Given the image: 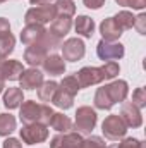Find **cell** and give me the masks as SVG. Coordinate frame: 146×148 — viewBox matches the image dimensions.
Masks as SVG:
<instances>
[{
    "label": "cell",
    "mask_w": 146,
    "mask_h": 148,
    "mask_svg": "<svg viewBox=\"0 0 146 148\" xmlns=\"http://www.w3.org/2000/svg\"><path fill=\"white\" fill-rule=\"evenodd\" d=\"M127 93H129V86L124 79L112 81L96 90L95 107L100 110H110L115 103H122L127 98Z\"/></svg>",
    "instance_id": "cell-1"
},
{
    "label": "cell",
    "mask_w": 146,
    "mask_h": 148,
    "mask_svg": "<svg viewBox=\"0 0 146 148\" xmlns=\"http://www.w3.org/2000/svg\"><path fill=\"white\" fill-rule=\"evenodd\" d=\"M57 17V12H55V7L46 3V5H36V7H31L26 14H24V21L26 24H46L50 21H53Z\"/></svg>",
    "instance_id": "cell-2"
},
{
    "label": "cell",
    "mask_w": 146,
    "mask_h": 148,
    "mask_svg": "<svg viewBox=\"0 0 146 148\" xmlns=\"http://www.w3.org/2000/svg\"><path fill=\"white\" fill-rule=\"evenodd\" d=\"M102 131H103L105 138H108L112 141H119V140H122V138L126 136L127 126H126V122L120 119V115L112 114V115H108V117L103 121Z\"/></svg>",
    "instance_id": "cell-3"
},
{
    "label": "cell",
    "mask_w": 146,
    "mask_h": 148,
    "mask_svg": "<svg viewBox=\"0 0 146 148\" xmlns=\"http://www.w3.org/2000/svg\"><path fill=\"white\" fill-rule=\"evenodd\" d=\"M19 134L26 145H38L48 138V129L45 124L33 122V124H24L23 129H19Z\"/></svg>",
    "instance_id": "cell-4"
},
{
    "label": "cell",
    "mask_w": 146,
    "mask_h": 148,
    "mask_svg": "<svg viewBox=\"0 0 146 148\" xmlns=\"http://www.w3.org/2000/svg\"><path fill=\"white\" fill-rule=\"evenodd\" d=\"M96 121H98L96 112L93 110L91 107H88V105L79 107L77 112H76V129L84 133V134H89L95 129Z\"/></svg>",
    "instance_id": "cell-5"
},
{
    "label": "cell",
    "mask_w": 146,
    "mask_h": 148,
    "mask_svg": "<svg viewBox=\"0 0 146 148\" xmlns=\"http://www.w3.org/2000/svg\"><path fill=\"white\" fill-rule=\"evenodd\" d=\"M126 53V48L122 43H115V41H105L100 40L96 45V55L100 57V60H119L122 59Z\"/></svg>",
    "instance_id": "cell-6"
},
{
    "label": "cell",
    "mask_w": 146,
    "mask_h": 148,
    "mask_svg": "<svg viewBox=\"0 0 146 148\" xmlns=\"http://www.w3.org/2000/svg\"><path fill=\"white\" fill-rule=\"evenodd\" d=\"M60 48H62V59L69 60V62L81 60L86 53V47H84L83 40H79V38H69L67 41H64V45H60Z\"/></svg>",
    "instance_id": "cell-7"
},
{
    "label": "cell",
    "mask_w": 146,
    "mask_h": 148,
    "mask_svg": "<svg viewBox=\"0 0 146 148\" xmlns=\"http://www.w3.org/2000/svg\"><path fill=\"white\" fill-rule=\"evenodd\" d=\"M120 119L126 122L127 127H139L143 124V115H141V109H138L132 102H122L120 107Z\"/></svg>",
    "instance_id": "cell-8"
},
{
    "label": "cell",
    "mask_w": 146,
    "mask_h": 148,
    "mask_svg": "<svg viewBox=\"0 0 146 148\" xmlns=\"http://www.w3.org/2000/svg\"><path fill=\"white\" fill-rule=\"evenodd\" d=\"M83 143V138L77 131H69V133H60L52 138L50 148H79Z\"/></svg>",
    "instance_id": "cell-9"
},
{
    "label": "cell",
    "mask_w": 146,
    "mask_h": 148,
    "mask_svg": "<svg viewBox=\"0 0 146 148\" xmlns=\"http://www.w3.org/2000/svg\"><path fill=\"white\" fill-rule=\"evenodd\" d=\"M76 77H77V83L81 88H88V86H93V84L105 81L100 67H83L79 73H76Z\"/></svg>",
    "instance_id": "cell-10"
},
{
    "label": "cell",
    "mask_w": 146,
    "mask_h": 148,
    "mask_svg": "<svg viewBox=\"0 0 146 148\" xmlns=\"http://www.w3.org/2000/svg\"><path fill=\"white\" fill-rule=\"evenodd\" d=\"M41 109H43V105L36 103L35 100H26V102H23L21 112H19V117H21L23 124L40 122V119H41Z\"/></svg>",
    "instance_id": "cell-11"
},
{
    "label": "cell",
    "mask_w": 146,
    "mask_h": 148,
    "mask_svg": "<svg viewBox=\"0 0 146 148\" xmlns=\"http://www.w3.org/2000/svg\"><path fill=\"white\" fill-rule=\"evenodd\" d=\"M19 81H21V88L23 90H36L43 83V73L38 71V67L26 69V71H23Z\"/></svg>",
    "instance_id": "cell-12"
},
{
    "label": "cell",
    "mask_w": 146,
    "mask_h": 148,
    "mask_svg": "<svg viewBox=\"0 0 146 148\" xmlns=\"http://www.w3.org/2000/svg\"><path fill=\"white\" fill-rule=\"evenodd\" d=\"M24 71L23 64L19 60H3L0 59V76L9 81H17Z\"/></svg>",
    "instance_id": "cell-13"
},
{
    "label": "cell",
    "mask_w": 146,
    "mask_h": 148,
    "mask_svg": "<svg viewBox=\"0 0 146 148\" xmlns=\"http://www.w3.org/2000/svg\"><path fill=\"white\" fill-rule=\"evenodd\" d=\"M46 55H48V50H46V48H43L40 43H33V45H29V47L26 48V52H24V60H26L31 67H38V66L43 64V60L46 59Z\"/></svg>",
    "instance_id": "cell-14"
},
{
    "label": "cell",
    "mask_w": 146,
    "mask_h": 148,
    "mask_svg": "<svg viewBox=\"0 0 146 148\" xmlns=\"http://www.w3.org/2000/svg\"><path fill=\"white\" fill-rule=\"evenodd\" d=\"M41 66H43V71L50 76H62L65 73V60L57 53L46 55V59L43 60Z\"/></svg>",
    "instance_id": "cell-15"
},
{
    "label": "cell",
    "mask_w": 146,
    "mask_h": 148,
    "mask_svg": "<svg viewBox=\"0 0 146 148\" xmlns=\"http://www.w3.org/2000/svg\"><path fill=\"white\" fill-rule=\"evenodd\" d=\"M45 33H46V29L41 24H26V28H23V31H21V41L29 47L33 43H38Z\"/></svg>",
    "instance_id": "cell-16"
},
{
    "label": "cell",
    "mask_w": 146,
    "mask_h": 148,
    "mask_svg": "<svg viewBox=\"0 0 146 148\" xmlns=\"http://www.w3.org/2000/svg\"><path fill=\"white\" fill-rule=\"evenodd\" d=\"M100 33H102V40H105V41H115V40H119L122 36V31L119 29V26L113 23L112 17H107V19L102 21Z\"/></svg>",
    "instance_id": "cell-17"
},
{
    "label": "cell",
    "mask_w": 146,
    "mask_h": 148,
    "mask_svg": "<svg viewBox=\"0 0 146 148\" xmlns=\"http://www.w3.org/2000/svg\"><path fill=\"white\" fill-rule=\"evenodd\" d=\"M71 28H72L71 17H55L52 21V26H50V31L48 33L53 35L55 38H59V40H62V38L71 31Z\"/></svg>",
    "instance_id": "cell-18"
},
{
    "label": "cell",
    "mask_w": 146,
    "mask_h": 148,
    "mask_svg": "<svg viewBox=\"0 0 146 148\" xmlns=\"http://www.w3.org/2000/svg\"><path fill=\"white\" fill-rule=\"evenodd\" d=\"M74 28H76L77 35H81L84 38H91L93 33H95V21L89 16H77L76 23H74Z\"/></svg>",
    "instance_id": "cell-19"
},
{
    "label": "cell",
    "mask_w": 146,
    "mask_h": 148,
    "mask_svg": "<svg viewBox=\"0 0 146 148\" xmlns=\"http://www.w3.org/2000/svg\"><path fill=\"white\" fill-rule=\"evenodd\" d=\"M24 102V95L21 88H7L5 95H3V105L7 109H17L21 107V103Z\"/></svg>",
    "instance_id": "cell-20"
},
{
    "label": "cell",
    "mask_w": 146,
    "mask_h": 148,
    "mask_svg": "<svg viewBox=\"0 0 146 148\" xmlns=\"http://www.w3.org/2000/svg\"><path fill=\"white\" fill-rule=\"evenodd\" d=\"M48 126H52V129H55L59 133H69V131H72V127H74L72 121L67 115H64V114H53L50 122H48Z\"/></svg>",
    "instance_id": "cell-21"
},
{
    "label": "cell",
    "mask_w": 146,
    "mask_h": 148,
    "mask_svg": "<svg viewBox=\"0 0 146 148\" xmlns=\"http://www.w3.org/2000/svg\"><path fill=\"white\" fill-rule=\"evenodd\" d=\"M57 90H59V83H55V81H43L41 86L38 88V97L45 103L52 102L53 97H55V93H57Z\"/></svg>",
    "instance_id": "cell-22"
},
{
    "label": "cell",
    "mask_w": 146,
    "mask_h": 148,
    "mask_svg": "<svg viewBox=\"0 0 146 148\" xmlns=\"http://www.w3.org/2000/svg\"><path fill=\"white\" fill-rule=\"evenodd\" d=\"M113 19V23L119 26V29L124 33L126 29H131V28H134V16H132V12H129V10H120L117 16H113L112 17Z\"/></svg>",
    "instance_id": "cell-23"
},
{
    "label": "cell",
    "mask_w": 146,
    "mask_h": 148,
    "mask_svg": "<svg viewBox=\"0 0 146 148\" xmlns=\"http://www.w3.org/2000/svg\"><path fill=\"white\" fill-rule=\"evenodd\" d=\"M53 7H55L57 17H72L76 14V5L72 0H57Z\"/></svg>",
    "instance_id": "cell-24"
},
{
    "label": "cell",
    "mask_w": 146,
    "mask_h": 148,
    "mask_svg": "<svg viewBox=\"0 0 146 148\" xmlns=\"http://www.w3.org/2000/svg\"><path fill=\"white\" fill-rule=\"evenodd\" d=\"M14 47H16V38L12 36L10 33L2 35L0 36V59L9 57L14 52Z\"/></svg>",
    "instance_id": "cell-25"
},
{
    "label": "cell",
    "mask_w": 146,
    "mask_h": 148,
    "mask_svg": "<svg viewBox=\"0 0 146 148\" xmlns=\"http://www.w3.org/2000/svg\"><path fill=\"white\" fill-rule=\"evenodd\" d=\"M59 109H64V110H67V109H71L72 107V102H74V97H71L67 91H64L60 86H59V90H57V93H55V97H53V100H52Z\"/></svg>",
    "instance_id": "cell-26"
},
{
    "label": "cell",
    "mask_w": 146,
    "mask_h": 148,
    "mask_svg": "<svg viewBox=\"0 0 146 148\" xmlns=\"http://www.w3.org/2000/svg\"><path fill=\"white\" fill-rule=\"evenodd\" d=\"M16 129V117L10 114H0V136H9Z\"/></svg>",
    "instance_id": "cell-27"
},
{
    "label": "cell",
    "mask_w": 146,
    "mask_h": 148,
    "mask_svg": "<svg viewBox=\"0 0 146 148\" xmlns=\"http://www.w3.org/2000/svg\"><path fill=\"white\" fill-rule=\"evenodd\" d=\"M59 86H60L64 91H67L71 97H76V95H77V91L81 90V86H79V83H77V77H76V76H65Z\"/></svg>",
    "instance_id": "cell-28"
},
{
    "label": "cell",
    "mask_w": 146,
    "mask_h": 148,
    "mask_svg": "<svg viewBox=\"0 0 146 148\" xmlns=\"http://www.w3.org/2000/svg\"><path fill=\"white\" fill-rule=\"evenodd\" d=\"M102 73H103V77L105 79H113V77H117L119 76V73H120V67H119V64L117 62H105L102 67Z\"/></svg>",
    "instance_id": "cell-29"
},
{
    "label": "cell",
    "mask_w": 146,
    "mask_h": 148,
    "mask_svg": "<svg viewBox=\"0 0 146 148\" xmlns=\"http://www.w3.org/2000/svg\"><path fill=\"white\" fill-rule=\"evenodd\" d=\"M79 148H105V141L100 136H89V138L83 140Z\"/></svg>",
    "instance_id": "cell-30"
},
{
    "label": "cell",
    "mask_w": 146,
    "mask_h": 148,
    "mask_svg": "<svg viewBox=\"0 0 146 148\" xmlns=\"http://www.w3.org/2000/svg\"><path fill=\"white\" fill-rule=\"evenodd\" d=\"M132 103L138 109H143L146 105V90L145 88H136V91L132 93Z\"/></svg>",
    "instance_id": "cell-31"
},
{
    "label": "cell",
    "mask_w": 146,
    "mask_h": 148,
    "mask_svg": "<svg viewBox=\"0 0 146 148\" xmlns=\"http://www.w3.org/2000/svg\"><path fill=\"white\" fill-rule=\"evenodd\" d=\"M113 148H145V145L136 138H124L120 143L113 145Z\"/></svg>",
    "instance_id": "cell-32"
},
{
    "label": "cell",
    "mask_w": 146,
    "mask_h": 148,
    "mask_svg": "<svg viewBox=\"0 0 146 148\" xmlns=\"http://www.w3.org/2000/svg\"><path fill=\"white\" fill-rule=\"evenodd\" d=\"M115 2L122 7H132V9H138V10L146 7V0H115Z\"/></svg>",
    "instance_id": "cell-33"
},
{
    "label": "cell",
    "mask_w": 146,
    "mask_h": 148,
    "mask_svg": "<svg viewBox=\"0 0 146 148\" xmlns=\"http://www.w3.org/2000/svg\"><path fill=\"white\" fill-rule=\"evenodd\" d=\"M55 112L52 110V107L50 105H46V103H43V109H41V119H40V124H45V126H48V122H50V119H52V115H53Z\"/></svg>",
    "instance_id": "cell-34"
},
{
    "label": "cell",
    "mask_w": 146,
    "mask_h": 148,
    "mask_svg": "<svg viewBox=\"0 0 146 148\" xmlns=\"http://www.w3.org/2000/svg\"><path fill=\"white\" fill-rule=\"evenodd\" d=\"M134 28L139 31V35H146V14H139L134 17Z\"/></svg>",
    "instance_id": "cell-35"
},
{
    "label": "cell",
    "mask_w": 146,
    "mask_h": 148,
    "mask_svg": "<svg viewBox=\"0 0 146 148\" xmlns=\"http://www.w3.org/2000/svg\"><path fill=\"white\" fill-rule=\"evenodd\" d=\"M83 2H84V5H86L88 9H95V10L100 9V7L105 3V0H83Z\"/></svg>",
    "instance_id": "cell-36"
},
{
    "label": "cell",
    "mask_w": 146,
    "mask_h": 148,
    "mask_svg": "<svg viewBox=\"0 0 146 148\" xmlns=\"http://www.w3.org/2000/svg\"><path fill=\"white\" fill-rule=\"evenodd\" d=\"M3 148H23V145L19 143V140L16 138H7L3 141Z\"/></svg>",
    "instance_id": "cell-37"
},
{
    "label": "cell",
    "mask_w": 146,
    "mask_h": 148,
    "mask_svg": "<svg viewBox=\"0 0 146 148\" xmlns=\"http://www.w3.org/2000/svg\"><path fill=\"white\" fill-rule=\"evenodd\" d=\"M5 33H10V24L5 17H0V36Z\"/></svg>",
    "instance_id": "cell-38"
},
{
    "label": "cell",
    "mask_w": 146,
    "mask_h": 148,
    "mask_svg": "<svg viewBox=\"0 0 146 148\" xmlns=\"http://www.w3.org/2000/svg\"><path fill=\"white\" fill-rule=\"evenodd\" d=\"M29 2H31V5H46L52 0H29Z\"/></svg>",
    "instance_id": "cell-39"
},
{
    "label": "cell",
    "mask_w": 146,
    "mask_h": 148,
    "mask_svg": "<svg viewBox=\"0 0 146 148\" xmlns=\"http://www.w3.org/2000/svg\"><path fill=\"white\" fill-rule=\"evenodd\" d=\"M3 88H5V79L0 76V93H2V90H3Z\"/></svg>",
    "instance_id": "cell-40"
},
{
    "label": "cell",
    "mask_w": 146,
    "mask_h": 148,
    "mask_svg": "<svg viewBox=\"0 0 146 148\" xmlns=\"http://www.w3.org/2000/svg\"><path fill=\"white\" fill-rule=\"evenodd\" d=\"M3 2H7V0H0V3H3Z\"/></svg>",
    "instance_id": "cell-41"
},
{
    "label": "cell",
    "mask_w": 146,
    "mask_h": 148,
    "mask_svg": "<svg viewBox=\"0 0 146 148\" xmlns=\"http://www.w3.org/2000/svg\"><path fill=\"white\" fill-rule=\"evenodd\" d=\"M105 148H113V145H112V147H105Z\"/></svg>",
    "instance_id": "cell-42"
}]
</instances>
